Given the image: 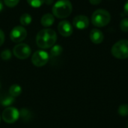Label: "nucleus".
Instances as JSON below:
<instances>
[{"label":"nucleus","mask_w":128,"mask_h":128,"mask_svg":"<svg viewBox=\"0 0 128 128\" xmlns=\"http://www.w3.org/2000/svg\"><path fill=\"white\" fill-rule=\"evenodd\" d=\"M112 56L118 59L128 58V40H121L116 42L111 49Z\"/></svg>","instance_id":"obj_4"},{"label":"nucleus","mask_w":128,"mask_h":128,"mask_svg":"<svg viewBox=\"0 0 128 128\" xmlns=\"http://www.w3.org/2000/svg\"><path fill=\"white\" fill-rule=\"evenodd\" d=\"M32 52V50L26 44H19L14 47L13 53L19 59L28 58Z\"/></svg>","instance_id":"obj_7"},{"label":"nucleus","mask_w":128,"mask_h":128,"mask_svg":"<svg viewBox=\"0 0 128 128\" xmlns=\"http://www.w3.org/2000/svg\"><path fill=\"white\" fill-rule=\"evenodd\" d=\"M50 59V55L44 50H38L32 56V62L36 67H43L47 64Z\"/></svg>","instance_id":"obj_6"},{"label":"nucleus","mask_w":128,"mask_h":128,"mask_svg":"<svg viewBox=\"0 0 128 128\" xmlns=\"http://www.w3.org/2000/svg\"><path fill=\"white\" fill-rule=\"evenodd\" d=\"M0 86H1V84H0Z\"/></svg>","instance_id":"obj_30"},{"label":"nucleus","mask_w":128,"mask_h":128,"mask_svg":"<svg viewBox=\"0 0 128 128\" xmlns=\"http://www.w3.org/2000/svg\"></svg>","instance_id":"obj_29"},{"label":"nucleus","mask_w":128,"mask_h":128,"mask_svg":"<svg viewBox=\"0 0 128 128\" xmlns=\"http://www.w3.org/2000/svg\"><path fill=\"white\" fill-rule=\"evenodd\" d=\"M0 122H1V116H0Z\"/></svg>","instance_id":"obj_28"},{"label":"nucleus","mask_w":128,"mask_h":128,"mask_svg":"<svg viewBox=\"0 0 128 128\" xmlns=\"http://www.w3.org/2000/svg\"><path fill=\"white\" fill-rule=\"evenodd\" d=\"M1 58L4 60V61H7V60H9L10 58H11V52L10 50H3L2 52H1Z\"/></svg>","instance_id":"obj_20"},{"label":"nucleus","mask_w":128,"mask_h":128,"mask_svg":"<svg viewBox=\"0 0 128 128\" xmlns=\"http://www.w3.org/2000/svg\"><path fill=\"white\" fill-rule=\"evenodd\" d=\"M120 28L124 32H128V18H124L120 22Z\"/></svg>","instance_id":"obj_21"},{"label":"nucleus","mask_w":128,"mask_h":128,"mask_svg":"<svg viewBox=\"0 0 128 128\" xmlns=\"http://www.w3.org/2000/svg\"><path fill=\"white\" fill-rule=\"evenodd\" d=\"M72 4L69 0H58L52 7V14L59 19L68 17L72 12Z\"/></svg>","instance_id":"obj_2"},{"label":"nucleus","mask_w":128,"mask_h":128,"mask_svg":"<svg viewBox=\"0 0 128 128\" xmlns=\"http://www.w3.org/2000/svg\"><path fill=\"white\" fill-rule=\"evenodd\" d=\"M21 93H22V88L20 87V86L17 84L12 85L9 88V94L14 98L20 96Z\"/></svg>","instance_id":"obj_15"},{"label":"nucleus","mask_w":128,"mask_h":128,"mask_svg":"<svg viewBox=\"0 0 128 128\" xmlns=\"http://www.w3.org/2000/svg\"><path fill=\"white\" fill-rule=\"evenodd\" d=\"M2 9H3V3H2V0H0V12L2 10Z\"/></svg>","instance_id":"obj_27"},{"label":"nucleus","mask_w":128,"mask_h":128,"mask_svg":"<svg viewBox=\"0 0 128 128\" xmlns=\"http://www.w3.org/2000/svg\"><path fill=\"white\" fill-rule=\"evenodd\" d=\"M53 0H44V3H46V4H51L52 3Z\"/></svg>","instance_id":"obj_26"},{"label":"nucleus","mask_w":128,"mask_h":128,"mask_svg":"<svg viewBox=\"0 0 128 128\" xmlns=\"http://www.w3.org/2000/svg\"><path fill=\"white\" fill-rule=\"evenodd\" d=\"M32 16L30 14H23L20 16V23L22 26H28V25H29L32 22Z\"/></svg>","instance_id":"obj_17"},{"label":"nucleus","mask_w":128,"mask_h":128,"mask_svg":"<svg viewBox=\"0 0 128 128\" xmlns=\"http://www.w3.org/2000/svg\"><path fill=\"white\" fill-rule=\"evenodd\" d=\"M73 25L80 30L86 29L88 27L89 25V20L86 16L84 15H79L74 17L73 20Z\"/></svg>","instance_id":"obj_10"},{"label":"nucleus","mask_w":128,"mask_h":128,"mask_svg":"<svg viewBox=\"0 0 128 128\" xmlns=\"http://www.w3.org/2000/svg\"><path fill=\"white\" fill-rule=\"evenodd\" d=\"M28 4L33 8H40L44 3V0H27Z\"/></svg>","instance_id":"obj_19"},{"label":"nucleus","mask_w":128,"mask_h":128,"mask_svg":"<svg viewBox=\"0 0 128 128\" xmlns=\"http://www.w3.org/2000/svg\"><path fill=\"white\" fill-rule=\"evenodd\" d=\"M2 119L8 124L15 123L20 118V111L15 107H7L2 112Z\"/></svg>","instance_id":"obj_5"},{"label":"nucleus","mask_w":128,"mask_h":128,"mask_svg":"<svg viewBox=\"0 0 128 128\" xmlns=\"http://www.w3.org/2000/svg\"><path fill=\"white\" fill-rule=\"evenodd\" d=\"M63 49L62 46L60 45H54L52 46V49L50 50V56L51 58H56L60 56L62 53Z\"/></svg>","instance_id":"obj_16"},{"label":"nucleus","mask_w":128,"mask_h":128,"mask_svg":"<svg viewBox=\"0 0 128 128\" xmlns=\"http://www.w3.org/2000/svg\"><path fill=\"white\" fill-rule=\"evenodd\" d=\"M58 31L63 37H69L73 33V27L68 21L63 20L58 23Z\"/></svg>","instance_id":"obj_9"},{"label":"nucleus","mask_w":128,"mask_h":128,"mask_svg":"<svg viewBox=\"0 0 128 128\" xmlns=\"http://www.w3.org/2000/svg\"><path fill=\"white\" fill-rule=\"evenodd\" d=\"M54 21H55L54 16L51 14H44L40 20L41 25L44 26V27H49V26H52L53 24Z\"/></svg>","instance_id":"obj_13"},{"label":"nucleus","mask_w":128,"mask_h":128,"mask_svg":"<svg viewBox=\"0 0 128 128\" xmlns=\"http://www.w3.org/2000/svg\"><path fill=\"white\" fill-rule=\"evenodd\" d=\"M26 30L24 28V27L20 26L14 27L10 33V40L14 43H20L22 41L26 38Z\"/></svg>","instance_id":"obj_8"},{"label":"nucleus","mask_w":128,"mask_h":128,"mask_svg":"<svg viewBox=\"0 0 128 128\" xmlns=\"http://www.w3.org/2000/svg\"><path fill=\"white\" fill-rule=\"evenodd\" d=\"M14 103V98L9 93L2 92L0 94V105L5 107L10 106Z\"/></svg>","instance_id":"obj_12"},{"label":"nucleus","mask_w":128,"mask_h":128,"mask_svg":"<svg viewBox=\"0 0 128 128\" xmlns=\"http://www.w3.org/2000/svg\"><path fill=\"white\" fill-rule=\"evenodd\" d=\"M4 34L2 29H0V46L4 44Z\"/></svg>","instance_id":"obj_23"},{"label":"nucleus","mask_w":128,"mask_h":128,"mask_svg":"<svg viewBox=\"0 0 128 128\" xmlns=\"http://www.w3.org/2000/svg\"><path fill=\"white\" fill-rule=\"evenodd\" d=\"M20 117L22 118V121H24L26 122H28L32 119L33 114L29 110L23 108V109L20 110Z\"/></svg>","instance_id":"obj_14"},{"label":"nucleus","mask_w":128,"mask_h":128,"mask_svg":"<svg viewBox=\"0 0 128 128\" xmlns=\"http://www.w3.org/2000/svg\"><path fill=\"white\" fill-rule=\"evenodd\" d=\"M101 2H102V0H89V2L93 5H98Z\"/></svg>","instance_id":"obj_24"},{"label":"nucleus","mask_w":128,"mask_h":128,"mask_svg":"<svg viewBox=\"0 0 128 128\" xmlns=\"http://www.w3.org/2000/svg\"><path fill=\"white\" fill-rule=\"evenodd\" d=\"M124 12L125 15L128 16V0L125 2V4H124Z\"/></svg>","instance_id":"obj_25"},{"label":"nucleus","mask_w":128,"mask_h":128,"mask_svg":"<svg viewBox=\"0 0 128 128\" xmlns=\"http://www.w3.org/2000/svg\"><path fill=\"white\" fill-rule=\"evenodd\" d=\"M118 114L122 117H126L128 116V104H124L120 105L118 110Z\"/></svg>","instance_id":"obj_18"},{"label":"nucleus","mask_w":128,"mask_h":128,"mask_svg":"<svg viewBox=\"0 0 128 128\" xmlns=\"http://www.w3.org/2000/svg\"><path fill=\"white\" fill-rule=\"evenodd\" d=\"M57 40L56 32L51 28L40 30L36 36V44L41 49H48L54 46Z\"/></svg>","instance_id":"obj_1"},{"label":"nucleus","mask_w":128,"mask_h":128,"mask_svg":"<svg viewBox=\"0 0 128 128\" xmlns=\"http://www.w3.org/2000/svg\"><path fill=\"white\" fill-rule=\"evenodd\" d=\"M19 2H20V0H4V4L9 8L15 7L19 3Z\"/></svg>","instance_id":"obj_22"},{"label":"nucleus","mask_w":128,"mask_h":128,"mask_svg":"<svg viewBox=\"0 0 128 128\" xmlns=\"http://www.w3.org/2000/svg\"><path fill=\"white\" fill-rule=\"evenodd\" d=\"M90 39L92 43L95 44H100L104 41V35L100 29L94 28L90 32Z\"/></svg>","instance_id":"obj_11"},{"label":"nucleus","mask_w":128,"mask_h":128,"mask_svg":"<svg viewBox=\"0 0 128 128\" xmlns=\"http://www.w3.org/2000/svg\"><path fill=\"white\" fill-rule=\"evenodd\" d=\"M111 20V15L106 10L98 9L92 16V22L96 27H104L107 26Z\"/></svg>","instance_id":"obj_3"}]
</instances>
